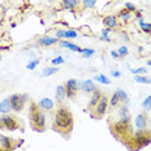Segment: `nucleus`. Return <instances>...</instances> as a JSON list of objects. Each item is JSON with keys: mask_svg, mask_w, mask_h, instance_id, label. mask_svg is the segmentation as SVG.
Instances as JSON below:
<instances>
[{"mask_svg": "<svg viewBox=\"0 0 151 151\" xmlns=\"http://www.w3.org/2000/svg\"><path fill=\"white\" fill-rule=\"evenodd\" d=\"M130 72L133 74H146L147 73V69L145 67H139V68H136V69H132Z\"/></svg>", "mask_w": 151, "mask_h": 151, "instance_id": "36", "label": "nucleus"}, {"mask_svg": "<svg viewBox=\"0 0 151 151\" xmlns=\"http://www.w3.org/2000/svg\"><path fill=\"white\" fill-rule=\"evenodd\" d=\"M38 107L42 111H52L53 107H55V103L50 98H42L39 100V103H38Z\"/></svg>", "mask_w": 151, "mask_h": 151, "instance_id": "15", "label": "nucleus"}, {"mask_svg": "<svg viewBox=\"0 0 151 151\" xmlns=\"http://www.w3.org/2000/svg\"><path fill=\"white\" fill-rule=\"evenodd\" d=\"M138 25H139V27L142 29L143 33H146V34H151V24L145 22L143 18H138Z\"/></svg>", "mask_w": 151, "mask_h": 151, "instance_id": "23", "label": "nucleus"}, {"mask_svg": "<svg viewBox=\"0 0 151 151\" xmlns=\"http://www.w3.org/2000/svg\"><path fill=\"white\" fill-rule=\"evenodd\" d=\"M53 127H56L58 130L61 132L72 130V128H73V116H72V112L67 107L61 106L56 109L55 115H53Z\"/></svg>", "mask_w": 151, "mask_h": 151, "instance_id": "1", "label": "nucleus"}, {"mask_svg": "<svg viewBox=\"0 0 151 151\" xmlns=\"http://www.w3.org/2000/svg\"><path fill=\"white\" fill-rule=\"evenodd\" d=\"M147 65H151V60H149V61H147Z\"/></svg>", "mask_w": 151, "mask_h": 151, "instance_id": "44", "label": "nucleus"}, {"mask_svg": "<svg viewBox=\"0 0 151 151\" xmlns=\"http://www.w3.org/2000/svg\"><path fill=\"white\" fill-rule=\"evenodd\" d=\"M82 90H83L86 94H93L94 91L96 90V86H95V83H94V81H93V80H86V81H83V87H82Z\"/></svg>", "mask_w": 151, "mask_h": 151, "instance_id": "20", "label": "nucleus"}, {"mask_svg": "<svg viewBox=\"0 0 151 151\" xmlns=\"http://www.w3.org/2000/svg\"><path fill=\"white\" fill-rule=\"evenodd\" d=\"M107 109H108V98H107V95L103 94L102 99L99 100V103L95 106V108H94V112H95V115H93V117L94 119L103 117V116L107 113Z\"/></svg>", "mask_w": 151, "mask_h": 151, "instance_id": "5", "label": "nucleus"}, {"mask_svg": "<svg viewBox=\"0 0 151 151\" xmlns=\"http://www.w3.org/2000/svg\"><path fill=\"white\" fill-rule=\"evenodd\" d=\"M117 18L119 20H121L124 24H127V22H129V21L132 20V13L129 11H127V9H122V11H120L119 12V14H117Z\"/></svg>", "mask_w": 151, "mask_h": 151, "instance_id": "21", "label": "nucleus"}, {"mask_svg": "<svg viewBox=\"0 0 151 151\" xmlns=\"http://www.w3.org/2000/svg\"><path fill=\"white\" fill-rule=\"evenodd\" d=\"M55 37L59 40L61 39H76L78 38V31L73 29H67V30H56L55 31Z\"/></svg>", "mask_w": 151, "mask_h": 151, "instance_id": "8", "label": "nucleus"}, {"mask_svg": "<svg viewBox=\"0 0 151 151\" xmlns=\"http://www.w3.org/2000/svg\"><path fill=\"white\" fill-rule=\"evenodd\" d=\"M82 53H83V58H86V59H90L91 56L95 53V51H94L93 48H83V51H82Z\"/></svg>", "mask_w": 151, "mask_h": 151, "instance_id": "35", "label": "nucleus"}, {"mask_svg": "<svg viewBox=\"0 0 151 151\" xmlns=\"http://www.w3.org/2000/svg\"><path fill=\"white\" fill-rule=\"evenodd\" d=\"M11 111H12V106L11 102H9V98L0 100V113L1 115H8Z\"/></svg>", "mask_w": 151, "mask_h": 151, "instance_id": "18", "label": "nucleus"}, {"mask_svg": "<svg viewBox=\"0 0 151 151\" xmlns=\"http://www.w3.org/2000/svg\"><path fill=\"white\" fill-rule=\"evenodd\" d=\"M119 116H120V119L129 117V111H128V107L127 106L120 107V109H119Z\"/></svg>", "mask_w": 151, "mask_h": 151, "instance_id": "30", "label": "nucleus"}, {"mask_svg": "<svg viewBox=\"0 0 151 151\" xmlns=\"http://www.w3.org/2000/svg\"><path fill=\"white\" fill-rule=\"evenodd\" d=\"M61 3H63V8L65 11H70V12H74V9L80 5L78 0H61Z\"/></svg>", "mask_w": 151, "mask_h": 151, "instance_id": "17", "label": "nucleus"}, {"mask_svg": "<svg viewBox=\"0 0 151 151\" xmlns=\"http://www.w3.org/2000/svg\"><path fill=\"white\" fill-rule=\"evenodd\" d=\"M142 107L145 111H150L151 109V95H149L147 98H145V100L142 102Z\"/></svg>", "mask_w": 151, "mask_h": 151, "instance_id": "32", "label": "nucleus"}, {"mask_svg": "<svg viewBox=\"0 0 151 151\" xmlns=\"http://www.w3.org/2000/svg\"><path fill=\"white\" fill-rule=\"evenodd\" d=\"M38 64H39V60H38V59H33V60H30L29 64L26 65V69L27 70H34V69L37 68Z\"/></svg>", "mask_w": 151, "mask_h": 151, "instance_id": "33", "label": "nucleus"}, {"mask_svg": "<svg viewBox=\"0 0 151 151\" xmlns=\"http://www.w3.org/2000/svg\"><path fill=\"white\" fill-rule=\"evenodd\" d=\"M102 24L104 25L106 27H108V29H116V27L119 26V18L115 14H109V16H106V17H103V21Z\"/></svg>", "mask_w": 151, "mask_h": 151, "instance_id": "9", "label": "nucleus"}, {"mask_svg": "<svg viewBox=\"0 0 151 151\" xmlns=\"http://www.w3.org/2000/svg\"><path fill=\"white\" fill-rule=\"evenodd\" d=\"M1 150H3V149H1V147H0V151H1Z\"/></svg>", "mask_w": 151, "mask_h": 151, "instance_id": "47", "label": "nucleus"}, {"mask_svg": "<svg viewBox=\"0 0 151 151\" xmlns=\"http://www.w3.org/2000/svg\"><path fill=\"white\" fill-rule=\"evenodd\" d=\"M102 96H103V93H102V91H100L99 89H96L93 94H91V96H90L89 108H90V109H94V108H95V106L99 103V100L102 99Z\"/></svg>", "mask_w": 151, "mask_h": 151, "instance_id": "14", "label": "nucleus"}, {"mask_svg": "<svg viewBox=\"0 0 151 151\" xmlns=\"http://www.w3.org/2000/svg\"><path fill=\"white\" fill-rule=\"evenodd\" d=\"M1 31H3V29H1V26H0V34H1Z\"/></svg>", "mask_w": 151, "mask_h": 151, "instance_id": "46", "label": "nucleus"}, {"mask_svg": "<svg viewBox=\"0 0 151 151\" xmlns=\"http://www.w3.org/2000/svg\"><path fill=\"white\" fill-rule=\"evenodd\" d=\"M116 94L119 95V98H120V102H129V96H128V93L125 90L122 89H117L115 91Z\"/></svg>", "mask_w": 151, "mask_h": 151, "instance_id": "28", "label": "nucleus"}, {"mask_svg": "<svg viewBox=\"0 0 151 151\" xmlns=\"http://www.w3.org/2000/svg\"><path fill=\"white\" fill-rule=\"evenodd\" d=\"M94 81L96 82L102 83V85H111V80H109L107 76L104 74H98V76H94Z\"/></svg>", "mask_w": 151, "mask_h": 151, "instance_id": "24", "label": "nucleus"}, {"mask_svg": "<svg viewBox=\"0 0 151 151\" xmlns=\"http://www.w3.org/2000/svg\"><path fill=\"white\" fill-rule=\"evenodd\" d=\"M111 76H112V77H115V78H120L121 77V72L120 70H112Z\"/></svg>", "mask_w": 151, "mask_h": 151, "instance_id": "38", "label": "nucleus"}, {"mask_svg": "<svg viewBox=\"0 0 151 151\" xmlns=\"http://www.w3.org/2000/svg\"><path fill=\"white\" fill-rule=\"evenodd\" d=\"M0 147L5 150H13L14 146H13L12 138H9L7 136H0Z\"/></svg>", "mask_w": 151, "mask_h": 151, "instance_id": "16", "label": "nucleus"}, {"mask_svg": "<svg viewBox=\"0 0 151 151\" xmlns=\"http://www.w3.org/2000/svg\"><path fill=\"white\" fill-rule=\"evenodd\" d=\"M111 56H112V59H115V60L120 59V55H119L117 51H115V50H112V51H111Z\"/></svg>", "mask_w": 151, "mask_h": 151, "instance_id": "39", "label": "nucleus"}, {"mask_svg": "<svg viewBox=\"0 0 151 151\" xmlns=\"http://www.w3.org/2000/svg\"><path fill=\"white\" fill-rule=\"evenodd\" d=\"M134 81L138 83H151V78H149L147 76H141V74L134 76Z\"/></svg>", "mask_w": 151, "mask_h": 151, "instance_id": "27", "label": "nucleus"}, {"mask_svg": "<svg viewBox=\"0 0 151 151\" xmlns=\"http://www.w3.org/2000/svg\"><path fill=\"white\" fill-rule=\"evenodd\" d=\"M132 141L133 143L138 147V150L142 149V147H146L151 143V136L146 133V130H137L136 133L132 137Z\"/></svg>", "mask_w": 151, "mask_h": 151, "instance_id": "4", "label": "nucleus"}, {"mask_svg": "<svg viewBox=\"0 0 151 151\" xmlns=\"http://www.w3.org/2000/svg\"><path fill=\"white\" fill-rule=\"evenodd\" d=\"M78 90H82V87H83V81H78Z\"/></svg>", "mask_w": 151, "mask_h": 151, "instance_id": "41", "label": "nucleus"}, {"mask_svg": "<svg viewBox=\"0 0 151 151\" xmlns=\"http://www.w3.org/2000/svg\"><path fill=\"white\" fill-rule=\"evenodd\" d=\"M134 125L137 130H146L147 129V117L145 113H138L134 119Z\"/></svg>", "mask_w": 151, "mask_h": 151, "instance_id": "12", "label": "nucleus"}, {"mask_svg": "<svg viewBox=\"0 0 151 151\" xmlns=\"http://www.w3.org/2000/svg\"><path fill=\"white\" fill-rule=\"evenodd\" d=\"M117 53L120 55V58H125L127 55H129V50L127 46H120L117 48Z\"/></svg>", "mask_w": 151, "mask_h": 151, "instance_id": "31", "label": "nucleus"}, {"mask_svg": "<svg viewBox=\"0 0 151 151\" xmlns=\"http://www.w3.org/2000/svg\"><path fill=\"white\" fill-rule=\"evenodd\" d=\"M1 60H3V55L0 53V63H1Z\"/></svg>", "mask_w": 151, "mask_h": 151, "instance_id": "43", "label": "nucleus"}, {"mask_svg": "<svg viewBox=\"0 0 151 151\" xmlns=\"http://www.w3.org/2000/svg\"><path fill=\"white\" fill-rule=\"evenodd\" d=\"M125 9H127V11H129V12H130V13H136L137 7L133 4V3L128 1V3H125Z\"/></svg>", "mask_w": 151, "mask_h": 151, "instance_id": "34", "label": "nucleus"}, {"mask_svg": "<svg viewBox=\"0 0 151 151\" xmlns=\"http://www.w3.org/2000/svg\"><path fill=\"white\" fill-rule=\"evenodd\" d=\"M58 45H59V47H60V48H68V50H70V51H73V52H80V53H82V51H83V48H81L80 46L74 45V43L69 42V40H67V39L59 40Z\"/></svg>", "mask_w": 151, "mask_h": 151, "instance_id": "11", "label": "nucleus"}, {"mask_svg": "<svg viewBox=\"0 0 151 151\" xmlns=\"http://www.w3.org/2000/svg\"><path fill=\"white\" fill-rule=\"evenodd\" d=\"M138 52H139V53H141V52H143V47H141V46L138 47Z\"/></svg>", "mask_w": 151, "mask_h": 151, "instance_id": "42", "label": "nucleus"}, {"mask_svg": "<svg viewBox=\"0 0 151 151\" xmlns=\"http://www.w3.org/2000/svg\"><path fill=\"white\" fill-rule=\"evenodd\" d=\"M98 0H82V8L85 9H94Z\"/></svg>", "mask_w": 151, "mask_h": 151, "instance_id": "29", "label": "nucleus"}, {"mask_svg": "<svg viewBox=\"0 0 151 151\" xmlns=\"http://www.w3.org/2000/svg\"><path fill=\"white\" fill-rule=\"evenodd\" d=\"M29 116H30V122L34 130L37 132H45L46 129V115L42 109H39L35 103H30L29 108Z\"/></svg>", "mask_w": 151, "mask_h": 151, "instance_id": "2", "label": "nucleus"}, {"mask_svg": "<svg viewBox=\"0 0 151 151\" xmlns=\"http://www.w3.org/2000/svg\"><path fill=\"white\" fill-rule=\"evenodd\" d=\"M58 72H59L58 67H46L43 69V76H45V77H50V76L58 73Z\"/></svg>", "mask_w": 151, "mask_h": 151, "instance_id": "26", "label": "nucleus"}, {"mask_svg": "<svg viewBox=\"0 0 151 151\" xmlns=\"http://www.w3.org/2000/svg\"><path fill=\"white\" fill-rule=\"evenodd\" d=\"M63 63H64V59H63V56H56V58H53L51 60V64L52 65H61Z\"/></svg>", "mask_w": 151, "mask_h": 151, "instance_id": "37", "label": "nucleus"}, {"mask_svg": "<svg viewBox=\"0 0 151 151\" xmlns=\"http://www.w3.org/2000/svg\"><path fill=\"white\" fill-rule=\"evenodd\" d=\"M29 96L26 94H13V95L9 96V102H11L12 109L14 112H21L24 109L25 104H26Z\"/></svg>", "mask_w": 151, "mask_h": 151, "instance_id": "3", "label": "nucleus"}, {"mask_svg": "<svg viewBox=\"0 0 151 151\" xmlns=\"http://www.w3.org/2000/svg\"><path fill=\"white\" fill-rule=\"evenodd\" d=\"M1 151H12V150H5V149H3Z\"/></svg>", "mask_w": 151, "mask_h": 151, "instance_id": "45", "label": "nucleus"}, {"mask_svg": "<svg viewBox=\"0 0 151 151\" xmlns=\"http://www.w3.org/2000/svg\"><path fill=\"white\" fill-rule=\"evenodd\" d=\"M109 33H111V29H108V27H104V29L102 30V33H100V40H103V42H111V38H109Z\"/></svg>", "mask_w": 151, "mask_h": 151, "instance_id": "25", "label": "nucleus"}, {"mask_svg": "<svg viewBox=\"0 0 151 151\" xmlns=\"http://www.w3.org/2000/svg\"><path fill=\"white\" fill-rule=\"evenodd\" d=\"M55 98L59 103H63L67 99V91H65L64 86H58L56 87V93H55Z\"/></svg>", "mask_w": 151, "mask_h": 151, "instance_id": "19", "label": "nucleus"}, {"mask_svg": "<svg viewBox=\"0 0 151 151\" xmlns=\"http://www.w3.org/2000/svg\"><path fill=\"white\" fill-rule=\"evenodd\" d=\"M129 127H130V124H125V122H122L120 120L116 121L115 124L112 125L113 132H116L117 136H125V134L129 132Z\"/></svg>", "mask_w": 151, "mask_h": 151, "instance_id": "10", "label": "nucleus"}, {"mask_svg": "<svg viewBox=\"0 0 151 151\" xmlns=\"http://www.w3.org/2000/svg\"><path fill=\"white\" fill-rule=\"evenodd\" d=\"M78 81L74 78H70L65 82V91H67V98L68 99H73L77 96V91H78Z\"/></svg>", "mask_w": 151, "mask_h": 151, "instance_id": "7", "label": "nucleus"}, {"mask_svg": "<svg viewBox=\"0 0 151 151\" xmlns=\"http://www.w3.org/2000/svg\"><path fill=\"white\" fill-rule=\"evenodd\" d=\"M0 122L3 124L4 129L11 130V132H13L17 128H20V122L17 121V119L13 117V116H9V115H1V117H0Z\"/></svg>", "mask_w": 151, "mask_h": 151, "instance_id": "6", "label": "nucleus"}, {"mask_svg": "<svg viewBox=\"0 0 151 151\" xmlns=\"http://www.w3.org/2000/svg\"><path fill=\"white\" fill-rule=\"evenodd\" d=\"M120 98H119V95L116 93H113L111 95V98L108 99V107L109 108H116L119 104H120Z\"/></svg>", "mask_w": 151, "mask_h": 151, "instance_id": "22", "label": "nucleus"}, {"mask_svg": "<svg viewBox=\"0 0 151 151\" xmlns=\"http://www.w3.org/2000/svg\"><path fill=\"white\" fill-rule=\"evenodd\" d=\"M120 37H121L122 40H125V42H128L129 40V37L127 35V33H120Z\"/></svg>", "mask_w": 151, "mask_h": 151, "instance_id": "40", "label": "nucleus"}, {"mask_svg": "<svg viewBox=\"0 0 151 151\" xmlns=\"http://www.w3.org/2000/svg\"><path fill=\"white\" fill-rule=\"evenodd\" d=\"M59 43V39L56 37H50V35H45L42 38H39L38 40V45L39 46H43V47H51L53 45H58Z\"/></svg>", "mask_w": 151, "mask_h": 151, "instance_id": "13", "label": "nucleus"}]
</instances>
